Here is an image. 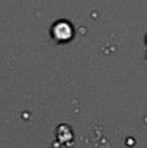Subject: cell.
Listing matches in <instances>:
<instances>
[{
  "label": "cell",
  "mask_w": 147,
  "mask_h": 148,
  "mask_svg": "<svg viewBox=\"0 0 147 148\" xmlns=\"http://www.w3.org/2000/svg\"><path fill=\"white\" fill-rule=\"evenodd\" d=\"M146 42H147V38H146Z\"/></svg>",
  "instance_id": "1"
}]
</instances>
